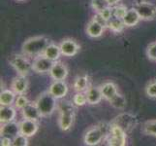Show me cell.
<instances>
[{
  "mask_svg": "<svg viewBox=\"0 0 156 146\" xmlns=\"http://www.w3.org/2000/svg\"><path fill=\"white\" fill-rule=\"evenodd\" d=\"M51 44L50 40L45 36H36L26 40L21 47L23 53L26 56L37 57L43 55L46 48Z\"/></svg>",
  "mask_w": 156,
  "mask_h": 146,
  "instance_id": "1",
  "label": "cell"
},
{
  "mask_svg": "<svg viewBox=\"0 0 156 146\" xmlns=\"http://www.w3.org/2000/svg\"><path fill=\"white\" fill-rule=\"evenodd\" d=\"M59 119L58 125L62 131L67 132L72 128L75 121V107L69 101H61L58 105Z\"/></svg>",
  "mask_w": 156,
  "mask_h": 146,
  "instance_id": "2",
  "label": "cell"
},
{
  "mask_svg": "<svg viewBox=\"0 0 156 146\" xmlns=\"http://www.w3.org/2000/svg\"><path fill=\"white\" fill-rule=\"evenodd\" d=\"M35 104L38 107L42 117L51 116L58 105L56 99L50 92H46V93H43L41 95H39Z\"/></svg>",
  "mask_w": 156,
  "mask_h": 146,
  "instance_id": "3",
  "label": "cell"
},
{
  "mask_svg": "<svg viewBox=\"0 0 156 146\" xmlns=\"http://www.w3.org/2000/svg\"><path fill=\"white\" fill-rule=\"evenodd\" d=\"M111 124L119 127L127 133L136 128L138 124V119L134 115L130 114V113H121V114L116 116L111 122Z\"/></svg>",
  "mask_w": 156,
  "mask_h": 146,
  "instance_id": "4",
  "label": "cell"
},
{
  "mask_svg": "<svg viewBox=\"0 0 156 146\" xmlns=\"http://www.w3.org/2000/svg\"><path fill=\"white\" fill-rule=\"evenodd\" d=\"M10 63L20 75L27 76L33 70L32 63L29 62L27 58H25L24 57L20 55H13L10 58Z\"/></svg>",
  "mask_w": 156,
  "mask_h": 146,
  "instance_id": "5",
  "label": "cell"
},
{
  "mask_svg": "<svg viewBox=\"0 0 156 146\" xmlns=\"http://www.w3.org/2000/svg\"><path fill=\"white\" fill-rule=\"evenodd\" d=\"M108 145L124 146L126 145V133L122 129L111 124V132L107 137Z\"/></svg>",
  "mask_w": 156,
  "mask_h": 146,
  "instance_id": "6",
  "label": "cell"
},
{
  "mask_svg": "<svg viewBox=\"0 0 156 146\" xmlns=\"http://www.w3.org/2000/svg\"><path fill=\"white\" fill-rule=\"evenodd\" d=\"M107 136L102 128L98 125L92 129H90L84 136V143L89 146H94L99 144L102 140L106 138Z\"/></svg>",
  "mask_w": 156,
  "mask_h": 146,
  "instance_id": "7",
  "label": "cell"
},
{
  "mask_svg": "<svg viewBox=\"0 0 156 146\" xmlns=\"http://www.w3.org/2000/svg\"><path fill=\"white\" fill-rule=\"evenodd\" d=\"M135 9L137 10L141 20H144V21L153 20L156 16V7L152 3H149L147 1L138 3Z\"/></svg>",
  "mask_w": 156,
  "mask_h": 146,
  "instance_id": "8",
  "label": "cell"
},
{
  "mask_svg": "<svg viewBox=\"0 0 156 146\" xmlns=\"http://www.w3.org/2000/svg\"><path fill=\"white\" fill-rule=\"evenodd\" d=\"M53 63L55 62L47 58L43 54V55L37 56L34 58L33 62H32V66H33V70L37 73H47L51 71Z\"/></svg>",
  "mask_w": 156,
  "mask_h": 146,
  "instance_id": "9",
  "label": "cell"
},
{
  "mask_svg": "<svg viewBox=\"0 0 156 146\" xmlns=\"http://www.w3.org/2000/svg\"><path fill=\"white\" fill-rule=\"evenodd\" d=\"M59 47H60L61 54L65 57H74L80 51L79 44L73 39H64Z\"/></svg>",
  "mask_w": 156,
  "mask_h": 146,
  "instance_id": "10",
  "label": "cell"
},
{
  "mask_svg": "<svg viewBox=\"0 0 156 146\" xmlns=\"http://www.w3.org/2000/svg\"><path fill=\"white\" fill-rule=\"evenodd\" d=\"M49 92L56 99H60L68 93L67 84L62 80H55L49 88Z\"/></svg>",
  "mask_w": 156,
  "mask_h": 146,
  "instance_id": "11",
  "label": "cell"
},
{
  "mask_svg": "<svg viewBox=\"0 0 156 146\" xmlns=\"http://www.w3.org/2000/svg\"><path fill=\"white\" fill-rule=\"evenodd\" d=\"M38 131V124L37 121L28 120V119H24L23 121L20 123V133L23 136L31 137Z\"/></svg>",
  "mask_w": 156,
  "mask_h": 146,
  "instance_id": "12",
  "label": "cell"
},
{
  "mask_svg": "<svg viewBox=\"0 0 156 146\" xmlns=\"http://www.w3.org/2000/svg\"><path fill=\"white\" fill-rule=\"evenodd\" d=\"M49 73L53 80L64 81L68 75V68L65 64H63L62 62H55V63H53V66Z\"/></svg>",
  "mask_w": 156,
  "mask_h": 146,
  "instance_id": "13",
  "label": "cell"
},
{
  "mask_svg": "<svg viewBox=\"0 0 156 146\" xmlns=\"http://www.w3.org/2000/svg\"><path fill=\"white\" fill-rule=\"evenodd\" d=\"M1 137H7L10 138H15L16 137L20 134V123H16L14 121L8 122L3 124V126L1 127Z\"/></svg>",
  "mask_w": 156,
  "mask_h": 146,
  "instance_id": "14",
  "label": "cell"
},
{
  "mask_svg": "<svg viewBox=\"0 0 156 146\" xmlns=\"http://www.w3.org/2000/svg\"><path fill=\"white\" fill-rule=\"evenodd\" d=\"M28 88V80L24 75L16 77L12 82V90L17 95H23Z\"/></svg>",
  "mask_w": 156,
  "mask_h": 146,
  "instance_id": "15",
  "label": "cell"
},
{
  "mask_svg": "<svg viewBox=\"0 0 156 146\" xmlns=\"http://www.w3.org/2000/svg\"><path fill=\"white\" fill-rule=\"evenodd\" d=\"M85 94L87 97V103L91 105L98 104L103 99L101 88L99 87H89L85 92Z\"/></svg>",
  "mask_w": 156,
  "mask_h": 146,
  "instance_id": "16",
  "label": "cell"
},
{
  "mask_svg": "<svg viewBox=\"0 0 156 146\" xmlns=\"http://www.w3.org/2000/svg\"><path fill=\"white\" fill-rule=\"evenodd\" d=\"M23 111V116L24 119H28V120H33V121H38L39 119L42 117L41 113L38 109L37 105L34 103H28L23 109H21Z\"/></svg>",
  "mask_w": 156,
  "mask_h": 146,
  "instance_id": "17",
  "label": "cell"
},
{
  "mask_svg": "<svg viewBox=\"0 0 156 146\" xmlns=\"http://www.w3.org/2000/svg\"><path fill=\"white\" fill-rule=\"evenodd\" d=\"M104 29H105V26H103L95 20H92L89 21L87 26V33L89 37L98 38V37H100L104 33Z\"/></svg>",
  "mask_w": 156,
  "mask_h": 146,
  "instance_id": "18",
  "label": "cell"
},
{
  "mask_svg": "<svg viewBox=\"0 0 156 146\" xmlns=\"http://www.w3.org/2000/svg\"><path fill=\"white\" fill-rule=\"evenodd\" d=\"M16 115H17V112H16L15 108L12 107V105H1V108H0V122H1V124L14 121Z\"/></svg>",
  "mask_w": 156,
  "mask_h": 146,
  "instance_id": "19",
  "label": "cell"
},
{
  "mask_svg": "<svg viewBox=\"0 0 156 146\" xmlns=\"http://www.w3.org/2000/svg\"><path fill=\"white\" fill-rule=\"evenodd\" d=\"M123 21H124L125 26H128V28H131V26H135L138 24V23L141 20L140 16L137 12V10L135 8L129 9L127 11L126 15L124 16V18L122 19Z\"/></svg>",
  "mask_w": 156,
  "mask_h": 146,
  "instance_id": "20",
  "label": "cell"
},
{
  "mask_svg": "<svg viewBox=\"0 0 156 146\" xmlns=\"http://www.w3.org/2000/svg\"><path fill=\"white\" fill-rule=\"evenodd\" d=\"M101 91L103 97L107 100H110L112 97H114L117 94V88L116 85L112 82H107L101 86Z\"/></svg>",
  "mask_w": 156,
  "mask_h": 146,
  "instance_id": "21",
  "label": "cell"
},
{
  "mask_svg": "<svg viewBox=\"0 0 156 146\" xmlns=\"http://www.w3.org/2000/svg\"><path fill=\"white\" fill-rule=\"evenodd\" d=\"M16 94L15 92L12 90H4L0 94V103L3 106H9L15 103L16 101Z\"/></svg>",
  "mask_w": 156,
  "mask_h": 146,
  "instance_id": "22",
  "label": "cell"
},
{
  "mask_svg": "<svg viewBox=\"0 0 156 146\" xmlns=\"http://www.w3.org/2000/svg\"><path fill=\"white\" fill-rule=\"evenodd\" d=\"M44 55L47 58H49L50 59H51V61L56 62L57 59L59 58V57H60V55H62V54H61L60 47L55 45V44H50L46 48V50L44 52Z\"/></svg>",
  "mask_w": 156,
  "mask_h": 146,
  "instance_id": "23",
  "label": "cell"
},
{
  "mask_svg": "<svg viewBox=\"0 0 156 146\" xmlns=\"http://www.w3.org/2000/svg\"><path fill=\"white\" fill-rule=\"evenodd\" d=\"M74 89L76 92H83L88 89V76L82 75L75 79Z\"/></svg>",
  "mask_w": 156,
  "mask_h": 146,
  "instance_id": "24",
  "label": "cell"
},
{
  "mask_svg": "<svg viewBox=\"0 0 156 146\" xmlns=\"http://www.w3.org/2000/svg\"><path fill=\"white\" fill-rule=\"evenodd\" d=\"M109 102L112 107L115 108V109L122 110L126 107V99L122 95L118 93L114 97H112L109 100Z\"/></svg>",
  "mask_w": 156,
  "mask_h": 146,
  "instance_id": "25",
  "label": "cell"
},
{
  "mask_svg": "<svg viewBox=\"0 0 156 146\" xmlns=\"http://www.w3.org/2000/svg\"><path fill=\"white\" fill-rule=\"evenodd\" d=\"M124 21L122 19H118L112 17L109 21H108V28L114 32H121L124 28Z\"/></svg>",
  "mask_w": 156,
  "mask_h": 146,
  "instance_id": "26",
  "label": "cell"
},
{
  "mask_svg": "<svg viewBox=\"0 0 156 146\" xmlns=\"http://www.w3.org/2000/svg\"><path fill=\"white\" fill-rule=\"evenodd\" d=\"M143 132L147 136L156 137V120L147 121L144 123V125L143 127Z\"/></svg>",
  "mask_w": 156,
  "mask_h": 146,
  "instance_id": "27",
  "label": "cell"
},
{
  "mask_svg": "<svg viewBox=\"0 0 156 146\" xmlns=\"http://www.w3.org/2000/svg\"><path fill=\"white\" fill-rule=\"evenodd\" d=\"M91 6L97 13H100L103 10L112 7L110 6L108 0H91Z\"/></svg>",
  "mask_w": 156,
  "mask_h": 146,
  "instance_id": "28",
  "label": "cell"
},
{
  "mask_svg": "<svg viewBox=\"0 0 156 146\" xmlns=\"http://www.w3.org/2000/svg\"><path fill=\"white\" fill-rule=\"evenodd\" d=\"M73 103L77 106H83L87 103V94L83 92H77V94L73 97Z\"/></svg>",
  "mask_w": 156,
  "mask_h": 146,
  "instance_id": "29",
  "label": "cell"
},
{
  "mask_svg": "<svg viewBox=\"0 0 156 146\" xmlns=\"http://www.w3.org/2000/svg\"><path fill=\"white\" fill-rule=\"evenodd\" d=\"M112 11H114V17L115 18H118V19H123L124 16L126 15L128 9L123 6V5H115L112 8Z\"/></svg>",
  "mask_w": 156,
  "mask_h": 146,
  "instance_id": "30",
  "label": "cell"
},
{
  "mask_svg": "<svg viewBox=\"0 0 156 146\" xmlns=\"http://www.w3.org/2000/svg\"><path fill=\"white\" fill-rule=\"evenodd\" d=\"M28 145V137L23 134H18L15 138H13V146H27Z\"/></svg>",
  "mask_w": 156,
  "mask_h": 146,
  "instance_id": "31",
  "label": "cell"
},
{
  "mask_svg": "<svg viewBox=\"0 0 156 146\" xmlns=\"http://www.w3.org/2000/svg\"><path fill=\"white\" fill-rule=\"evenodd\" d=\"M28 103H29V101L27 99V97L23 95H19L17 99H16L15 106L17 108H19V109H23V108Z\"/></svg>",
  "mask_w": 156,
  "mask_h": 146,
  "instance_id": "32",
  "label": "cell"
},
{
  "mask_svg": "<svg viewBox=\"0 0 156 146\" xmlns=\"http://www.w3.org/2000/svg\"><path fill=\"white\" fill-rule=\"evenodd\" d=\"M146 93L149 97H151V99H156V80L150 81L147 85Z\"/></svg>",
  "mask_w": 156,
  "mask_h": 146,
  "instance_id": "33",
  "label": "cell"
},
{
  "mask_svg": "<svg viewBox=\"0 0 156 146\" xmlns=\"http://www.w3.org/2000/svg\"><path fill=\"white\" fill-rule=\"evenodd\" d=\"M147 55L150 61L156 62V42L148 45L147 50Z\"/></svg>",
  "mask_w": 156,
  "mask_h": 146,
  "instance_id": "34",
  "label": "cell"
},
{
  "mask_svg": "<svg viewBox=\"0 0 156 146\" xmlns=\"http://www.w3.org/2000/svg\"><path fill=\"white\" fill-rule=\"evenodd\" d=\"M101 16L103 17L104 19H106L108 21H109L112 17H114V11H112V7H109L105 10H103L102 12H100Z\"/></svg>",
  "mask_w": 156,
  "mask_h": 146,
  "instance_id": "35",
  "label": "cell"
},
{
  "mask_svg": "<svg viewBox=\"0 0 156 146\" xmlns=\"http://www.w3.org/2000/svg\"><path fill=\"white\" fill-rule=\"evenodd\" d=\"M93 20H95L96 21H98L99 24H101L103 26H105V28H107V26H108V21L106 19H104L103 17H102L100 13L96 14L94 17H93Z\"/></svg>",
  "mask_w": 156,
  "mask_h": 146,
  "instance_id": "36",
  "label": "cell"
},
{
  "mask_svg": "<svg viewBox=\"0 0 156 146\" xmlns=\"http://www.w3.org/2000/svg\"><path fill=\"white\" fill-rule=\"evenodd\" d=\"M1 145L2 146H10L13 145V139L7 137H1Z\"/></svg>",
  "mask_w": 156,
  "mask_h": 146,
  "instance_id": "37",
  "label": "cell"
},
{
  "mask_svg": "<svg viewBox=\"0 0 156 146\" xmlns=\"http://www.w3.org/2000/svg\"><path fill=\"white\" fill-rule=\"evenodd\" d=\"M119 1H120V0H108L110 6H112V7H114V6H115V5H117Z\"/></svg>",
  "mask_w": 156,
  "mask_h": 146,
  "instance_id": "38",
  "label": "cell"
},
{
  "mask_svg": "<svg viewBox=\"0 0 156 146\" xmlns=\"http://www.w3.org/2000/svg\"><path fill=\"white\" fill-rule=\"evenodd\" d=\"M138 3H141V2H144V1H146V0H137Z\"/></svg>",
  "mask_w": 156,
  "mask_h": 146,
  "instance_id": "39",
  "label": "cell"
},
{
  "mask_svg": "<svg viewBox=\"0 0 156 146\" xmlns=\"http://www.w3.org/2000/svg\"><path fill=\"white\" fill-rule=\"evenodd\" d=\"M18 1H24V0H18Z\"/></svg>",
  "mask_w": 156,
  "mask_h": 146,
  "instance_id": "40",
  "label": "cell"
}]
</instances>
